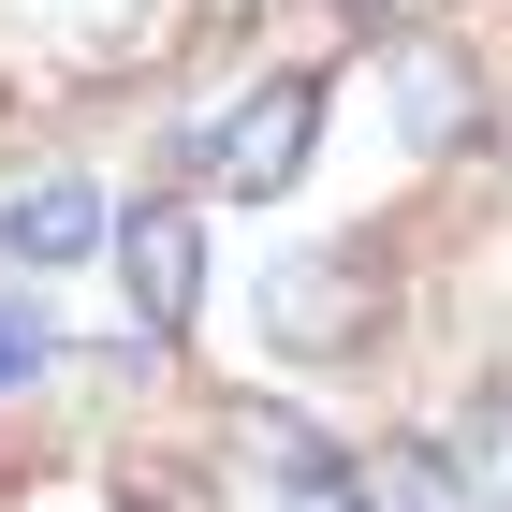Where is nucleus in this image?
I'll return each mask as SVG.
<instances>
[{
    "label": "nucleus",
    "mask_w": 512,
    "mask_h": 512,
    "mask_svg": "<svg viewBox=\"0 0 512 512\" xmlns=\"http://www.w3.org/2000/svg\"><path fill=\"white\" fill-rule=\"evenodd\" d=\"M308 132H322V88H308V74H264L249 103L191 118V161L220 176V205H278L293 176H308Z\"/></svg>",
    "instance_id": "f257e3e1"
},
{
    "label": "nucleus",
    "mask_w": 512,
    "mask_h": 512,
    "mask_svg": "<svg viewBox=\"0 0 512 512\" xmlns=\"http://www.w3.org/2000/svg\"><path fill=\"white\" fill-rule=\"evenodd\" d=\"M103 249H118V278H132V337L147 352H176L191 337V308H205V220L176 191H147V205H118L103 220Z\"/></svg>",
    "instance_id": "f03ea898"
},
{
    "label": "nucleus",
    "mask_w": 512,
    "mask_h": 512,
    "mask_svg": "<svg viewBox=\"0 0 512 512\" xmlns=\"http://www.w3.org/2000/svg\"><path fill=\"white\" fill-rule=\"evenodd\" d=\"M366 322H381V264H366V249H293V264H264V337L278 352L337 366Z\"/></svg>",
    "instance_id": "7ed1b4c3"
},
{
    "label": "nucleus",
    "mask_w": 512,
    "mask_h": 512,
    "mask_svg": "<svg viewBox=\"0 0 512 512\" xmlns=\"http://www.w3.org/2000/svg\"><path fill=\"white\" fill-rule=\"evenodd\" d=\"M103 220H118V205L88 191V176H30V191L0 205V264L59 278V264H88V249H103Z\"/></svg>",
    "instance_id": "20e7f679"
},
{
    "label": "nucleus",
    "mask_w": 512,
    "mask_h": 512,
    "mask_svg": "<svg viewBox=\"0 0 512 512\" xmlns=\"http://www.w3.org/2000/svg\"><path fill=\"white\" fill-rule=\"evenodd\" d=\"M249 439H264V469H278V498H293V512H381V483H366V469H352V454H337L322 425H293V410H264Z\"/></svg>",
    "instance_id": "39448f33"
},
{
    "label": "nucleus",
    "mask_w": 512,
    "mask_h": 512,
    "mask_svg": "<svg viewBox=\"0 0 512 512\" xmlns=\"http://www.w3.org/2000/svg\"><path fill=\"white\" fill-rule=\"evenodd\" d=\"M381 88H395V132H410V147H454V132H469V59H454V44H395Z\"/></svg>",
    "instance_id": "423d86ee"
},
{
    "label": "nucleus",
    "mask_w": 512,
    "mask_h": 512,
    "mask_svg": "<svg viewBox=\"0 0 512 512\" xmlns=\"http://www.w3.org/2000/svg\"><path fill=\"white\" fill-rule=\"evenodd\" d=\"M44 366H59V322H44L30 293H0V395H15V381H44Z\"/></svg>",
    "instance_id": "0eeeda50"
},
{
    "label": "nucleus",
    "mask_w": 512,
    "mask_h": 512,
    "mask_svg": "<svg viewBox=\"0 0 512 512\" xmlns=\"http://www.w3.org/2000/svg\"><path fill=\"white\" fill-rule=\"evenodd\" d=\"M132 512H205V498H191V483H132Z\"/></svg>",
    "instance_id": "6e6552de"
},
{
    "label": "nucleus",
    "mask_w": 512,
    "mask_h": 512,
    "mask_svg": "<svg viewBox=\"0 0 512 512\" xmlns=\"http://www.w3.org/2000/svg\"><path fill=\"white\" fill-rule=\"evenodd\" d=\"M220 15H235V0H220Z\"/></svg>",
    "instance_id": "1a4fd4ad"
}]
</instances>
